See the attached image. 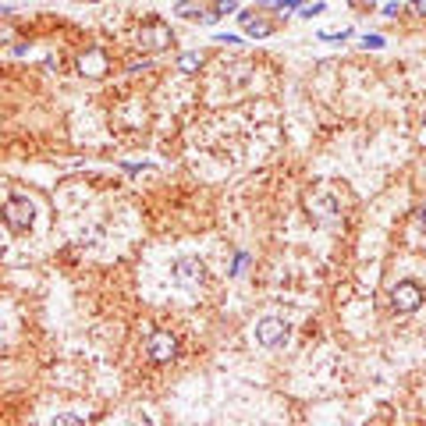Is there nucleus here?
Wrapping results in <instances>:
<instances>
[{
  "instance_id": "14",
  "label": "nucleus",
  "mask_w": 426,
  "mask_h": 426,
  "mask_svg": "<svg viewBox=\"0 0 426 426\" xmlns=\"http://www.w3.org/2000/svg\"><path fill=\"white\" fill-rule=\"evenodd\" d=\"M348 36H352V29H341V32H320V40H324V43H344Z\"/></svg>"
},
{
  "instance_id": "11",
  "label": "nucleus",
  "mask_w": 426,
  "mask_h": 426,
  "mask_svg": "<svg viewBox=\"0 0 426 426\" xmlns=\"http://www.w3.org/2000/svg\"><path fill=\"white\" fill-rule=\"evenodd\" d=\"M199 64H203V57H199V54H181V57H178V71H185V75H192Z\"/></svg>"
},
{
  "instance_id": "3",
  "label": "nucleus",
  "mask_w": 426,
  "mask_h": 426,
  "mask_svg": "<svg viewBox=\"0 0 426 426\" xmlns=\"http://www.w3.org/2000/svg\"><path fill=\"white\" fill-rule=\"evenodd\" d=\"M426 302V288L419 281H398L391 288V305L395 313H416V309Z\"/></svg>"
},
{
  "instance_id": "8",
  "label": "nucleus",
  "mask_w": 426,
  "mask_h": 426,
  "mask_svg": "<svg viewBox=\"0 0 426 426\" xmlns=\"http://www.w3.org/2000/svg\"><path fill=\"white\" fill-rule=\"evenodd\" d=\"M79 68H82V75H89V79L103 75V71H107V57H103V50H89V54L79 61Z\"/></svg>"
},
{
  "instance_id": "7",
  "label": "nucleus",
  "mask_w": 426,
  "mask_h": 426,
  "mask_svg": "<svg viewBox=\"0 0 426 426\" xmlns=\"http://www.w3.org/2000/svg\"><path fill=\"white\" fill-rule=\"evenodd\" d=\"M305 210H309V217L324 220V217H334L337 213V203L327 196V192H313V196H305Z\"/></svg>"
},
{
  "instance_id": "16",
  "label": "nucleus",
  "mask_w": 426,
  "mask_h": 426,
  "mask_svg": "<svg viewBox=\"0 0 426 426\" xmlns=\"http://www.w3.org/2000/svg\"><path fill=\"white\" fill-rule=\"evenodd\" d=\"M305 0H274V8H284V11H298Z\"/></svg>"
},
{
  "instance_id": "5",
  "label": "nucleus",
  "mask_w": 426,
  "mask_h": 426,
  "mask_svg": "<svg viewBox=\"0 0 426 426\" xmlns=\"http://www.w3.org/2000/svg\"><path fill=\"white\" fill-rule=\"evenodd\" d=\"M288 334H291V327H288V320H281V317H266V320H259V327H256V341H259L263 348H281V344L288 341Z\"/></svg>"
},
{
  "instance_id": "18",
  "label": "nucleus",
  "mask_w": 426,
  "mask_h": 426,
  "mask_svg": "<svg viewBox=\"0 0 426 426\" xmlns=\"http://www.w3.org/2000/svg\"><path fill=\"white\" fill-rule=\"evenodd\" d=\"M217 43H242V36H235V32H220Z\"/></svg>"
},
{
  "instance_id": "4",
  "label": "nucleus",
  "mask_w": 426,
  "mask_h": 426,
  "mask_svg": "<svg viewBox=\"0 0 426 426\" xmlns=\"http://www.w3.org/2000/svg\"><path fill=\"white\" fill-rule=\"evenodd\" d=\"M171 270H174V281L181 288H196V284L206 281V266H203L199 256H181V259H174Z\"/></svg>"
},
{
  "instance_id": "15",
  "label": "nucleus",
  "mask_w": 426,
  "mask_h": 426,
  "mask_svg": "<svg viewBox=\"0 0 426 426\" xmlns=\"http://www.w3.org/2000/svg\"><path fill=\"white\" fill-rule=\"evenodd\" d=\"M298 11H302V18H313V15H324V0H317V4H302Z\"/></svg>"
},
{
  "instance_id": "1",
  "label": "nucleus",
  "mask_w": 426,
  "mask_h": 426,
  "mask_svg": "<svg viewBox=\"0 0 426 426\" xmlns=\"http://www.w3.org/2000/svg\"><path fill=\"white\" fill-rule=\"evenodd\" d=\"M0 220H4V227L11 231V235H25V231H32V220H36V206L29 196H8L4 210H0Z\"/></svg>"
},
{
  "instance_id": "21",
  "label": "nucleus",
  "mask_w": 426,
  "mask_h": 426,
  "mask_svg": "<svg viewBox=\"0 0 426 426\" xmlns=\"http://www.w3.org/2000/svg\"><path fill=\"white\" fill-rule=\"evenodd\" d=\"M412 11L416 15H426V0H412Z\"/></svg>"
},
{
  "instance_id": "19",
  "label": "nucleus",
  "mask_w": 426,
  "mask_h": 426,
  "mask_svg": "<svg viewBox=\"0 0 426 426\" xmlns=\"http://www.w3.org/2000/svg\"><path fill=\"white\" fill-rule=\"evenodd\" d=\"M245 263H249V256H245V252H238V259H235V270H231V274H235V277H238Z\"/></svg>"
},
{
  "instance_id": "13",
  "label": "nucleus",
  "mask_w": 426,
  "mask_h": 426,
  "mask_svg": "<svg viewBox=\"0 0 426 426\" xmlns=\"http://www.w3.org/2000/svg\"><path fill=\"white\" fill-rule=\"evenodd\" d=\"M363 47H366V50H383L387 40H383L380 32H366V36H363Z\"/></svg>"
},
{
  "instance_id": "9",
  "label": "nucleus",
  "mask_w": 426,
  "mask_h": 426,
  "mask_svg": "<svg viewBox=\"0 0 426 426\" xmlns=\"http://www.w3.org/2000/svg\"><path fill=\"white\" fill-rule=\"evenodd\" d=\"M242 29H245V36H252V40H263V36L274 32V22H266V18H256V15H252Z\"/></svg>"
},
{
  "instance_id": "6",
  "label": "nucleus",
  "mask_w": 426,
  "mask_h": 426,
  "mask_svg": "<svg viewBox=\"0 0 426 426\" xmlns=\"http://www.w3.org/2000/svg\"><path fill=\"white\" fill-rule=\"evenodd\" d=\"M146 352H149L153 363H171V359L178 356V337H174L171 330H153Z\"/></svg>"
},
{
  "instance_id": "2",
  "label": "nucleus",
  "mask_w": 426,
  "mask_h": 426,
  "mask_svg": "<svg viewBox=\"0 0 426 426\" xmlns=\"http://www.w3.org/2000/svg\"><path fill=\"white\" fill-rule=\"evenodd\" d=\"M171 43H174V32H171V25H167V22L149 18V22H142V25H139V47H142V50L157 54V50H167Z\"/></svg>"
},
{
  "instance_id": "17",
  "label": "nucleus",
  "mask_w": 426,
  "mask_h": 426,
  "mask_svg": "<svg viewBox=\"0 0 426 426\" xmlns=\"http://www.w3.org/2000/svg\"><path fill=\"white\" fill-rule=\"evenodd\" d=\"M383 15H387V18H398V15H402V4H398V0H391V4H383Z\"/></svg>"
},
{
  "instance_id": "20",
  "label": "nucleus",
  "mask_w": 426,
  "mask_h": 426,
  "mask_svg": "<svg viewBox=\"0 0 426 426\" xmlns=\"http://www.w3.org/2000/svg\"><path fill=\"white\" fill-rule=\"evenodd\" d=\"M348 4H356V8H363V11H373L376 0H348Z\"/></svg>"
},
{
  "instance_id": "22",
  "label": "nucleus",
  "mask_w": 426,
  "mask_h": 426,
  "mask_svg": "<svg viewBox=\"0 0 426 426\" xmlns=\"http://www.w3.org/2000/svg\"><path fill=\"white\" fill-rule=\"evenodd\" d=\"M416 220H419V227H426V206H419V210H416Z\"/></svg>"
},
{
  "instance_id": "10",
  "label": "nucleus",
  "mask_w": 426,
  "mask_h": 426,
  "mask_svg": "<svg viewBox=\"0 0 426 426\" xmlns=\"http://www.w3.org/2000/svg\"><path fill=\"white\" fill-rule=\"evenodd\" d=\"M174 15H181V18H206V22H213L210 15H203L199 0H178V4H174Z\"/></svg>"
},
{
  "instance_id": "12",
  "label": "nucleus",
  "mask_w": 426,
  "mask_h": 426,
  "mask_svg": "<svg viewBox=\"0 0 426 426\" xmlns=\"http://www.w3.org/2000/svg\"><path fill=\"white\" fill-rule=\"evenodd\" d=\"M231 11H238V0H213V15L210 18H224Z\"/></svg>"
}]
</instances>
